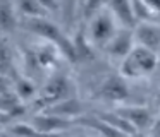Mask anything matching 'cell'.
Listing matches in <instances>:
<instances>
[{"label":"cell","instance_id":"6da1fadb","mask_svg":"<svg viewBox=\"0 0 160 137\" xmlns=\"http://www.w3.org/2000/svg\"><path fill=\"white\" fill-rule=\"evenodd\" d=\"M24 24L28 31H31L38 38L45 40L47 43H52L59 50V53H62L69 62L76 64V53H74L72 41L55 22L48 21L47 17H28Z\"/></svg>","mask_w":160,"mask_h":137},{"label":"cell","instance_id":"7a4b0ae2","mask_svg":"<svg viewBox=\"0 0 160 137\" xmlns=\"http://www.w3.org/2000/svg\"><path fill=\"white\" fill-rule=\"evenodd\" d=\"M158 64V53L145 46L134 45L128 55L121 60L119 75L124 79H143L155 72Z\"/></svg>","mask_w":160,"mask_h":137},{"label":"cell","instance_id":"3957f363","mask_svg":"<svg viewBox=\"0 0 160 137\" xmlns=\"http://www.w3.org/2000/svg\"><path fill=\"white\" fill-rule=\"evenodd\" d=\"M115 31H117V21L105 9V10H97L91 16V22L86 36L90 40V43L97 45V46H105L107 41L114 36Z\"/></svg>","mask_w":160,"mask_h":137},{"label":"cell","instance_id":"277c9868","mask_svg":"<svg viewBox=\"0 0 160 137\" xmlns=\"http://www.w3.org/2000/svg\"><path fill=\"white\" fill-rule=\"evenodd\" d=\"M69 96H72V84H71L69 77L64 74H55L53 77L48 79L42 92L36 96L35 105L40 110H43L52 103H57L64 98H69Z\"/></svg>","mask_w":160,"mask_h":137},{"label":"cell","instance_id":"5b68a950","mask_svg":"<svg viewBox=\"0 0 160 137\" xmlns=\"http://www.w3.org/2000/svg\"><path fill=\"white\" fill-rule=\"evenodd\" d=\"M129 87L126 84L124 77L121 75H108L100 82V86L95 91V98L108 103H124L129 99Z\"/></svg>","mask_w":160,"mask_h":137},{"label":"cell","instance_id":"8992f818","mask_svg":"<svg viewBox=\"0 0 160 137\" xmlns=\"http://www.w3.org/2000/svg\"><path fill=\"white\" fill-rule=\"evenodd\" d=\"M134 45L145 46L158 53L160 50V26L158 21H138L132 26Z\"/></svg>","mask_w":160,"mask_h":137},{"label":"cell","instance_id":"52a82bcc","mask_svg":"<svg viewBox=\"0 0 160 137\" xmlns=\"http://www.w3.org/2000/svg\"><path fill=\"white\" fill-rule=\"evenodd\" d=\"M115 113L128 120L136 132H148V129L157 120L148 106H117Z\"/></svg>","mask_w":160,"mask_h":137},{"label":"cell","instance_id":"ba28073f","mask_svg":"<svg viewBox=\"0 0 160 137\" xmlns=\"http://www.w3.org/2000/svg\"><path fill=\"white\" fill-rule=\"evenodd\" d=\"M134 46V38H132V27H126L121 26L117 27V31L114 33V36L107 41L105 45V50L110 55L112 58H117L122 60L126 55L131 51V48Z\"/></svg>","mask_w":160,"mask_h":137},{"label":"cell","instance_id":"9c48e42d","mask_svg":"<svg viewBox=\"0 0 160 137\" xmlns=\"http://www.w3.org/2000/svg\"><path fill=\"white\" fill-rule=\"evenodd\" d=\"M31 125L38 130L40 134H47V135H57V132L60 130H66L72 125V120L62 118V116L57 115H50V113L40 111L35 115Z\"/></svg>","mask_w":160,"mask_h":137},{"label":"cell","instance_id":"30bf717a","mask_svg":"<svg viewBox=\"0 0 160 137\" xmlns=\"http://www.w3.org/2000/svg\"><path fill=\"white\" fill-rule=\"evenodd\" d=\"M42 111L50 113V115H57V116H62V118L67 120H74L83 113V106H81L79 99L74 98V96H69V98H64L57 103H52L48 105L47 108H43Z\"/></svg>","mask_w":160,"mask_h":137},{"label":"cell","instance_id":"8fae6325","mask_svg":"<svg viewBox=\"0 0 160 137\" xmlns=\"http://www.w3.org/2000/svg\"><path fill=\"white\" fill-rule=\"evenodd\" d=\"M103 5L115 17V21L121 22V26H126V27L134 26V17H132V12H131L129 0H103Z\"/></svg>","mask_w":160,"mask_h":137},{"label":"cell","instance_id":"7c38bea8","mask_svg":"<svg viewBox=\"0 0 160 137\" xmlns=\"http://www.w3.org/2000/svg\"><path fill=\"white\" fill-rule=\"evenodd\" d=\"M31 57L40 68H52L57 62V57H59V50L52 43H45L36 48L31 53Z\"/></svg>","mask_w":160,"mask_h":137},{"label":"cell","instance_id":"4fadbf2b","mask_svg":"<svg viewBox=\"0 0 160 137\" xmlns=\"http://www.w3.org/2000/svg\"><path fill=\"white\" fill-rule=\"evenodd\" d=\"M18 26V14L11 0H0V33H12Z\"/></svg>","mask_w":160,"mask_h":137},{"label":"cell","instance_id":"5bb4252c","mask_svg":"<svg viewBox=\"0 0 160 137\" xmlns=\"http://www.w3.org/2000/svg\"><path fill=\"white\" fill-rule=\"evenodd\" d=\"M78 122H79L81 125H84V127L93 129L95 132L100 134L102 137H128V135H124L122 132H119L117 129H114L112 125H108L107 122H103L102 118H98L97 115L88 116V118H79Z\"/></svg>","mask_w":160,"mask_h":137},{"label":"cell","instance_id":"9a60e30c","mask_svg":"<svg viewBox=\"0 0 160 137\" xmlns=\"http://www.w3.org/2000/svg\"><path fill=\"white\" fill-rule=\"evenodd\" d=\"M19 103H22V101L18 98L14 89L9 86V81L0 75V113H7L9 110L18 106Z\"/></svg>","mask_w":160,"mask_h":137},{"label":"cell","instance_id":"2e32d148","mask_svg":"<svg viewBox=\"0 0 160 137\" xmlns=\"http://www.w3.org/2000/svg\"><path fill=\"white\" fill-rule=\"evenodd\" d=\"M72 46H74V53H76V62H84V60H91L93 58V51H91V43L88 40L84 29H79L76 33V36L72 38Z\"/></svg>","mask_w":160,"mask_h":137},{"label":"cell","instance_id":"e0dca14e","mask_svg":"<svg viewBox=\"0 0 160 137\" xmlns=\"http://www.w3.org/2000/svg\"><path fill=\"white\" fill-rule=\"evenodd\" d=\"M98 118H102L103 122H107L108 125H112L114 129H117L119 132H122L124 135H128V137H134L136 134V130H134V127L131 125V123L128 122V120H124L121 115H117L115 111H108V113H98Z\"/></svg>","mask_w":160,"mask_h":137},{"label":"cell","instance_id":"ac0fdd59","mask_svg":"<svg viewBox=\"0 0 160 137\" xmlns=\"http://www.w3.org/2000/svg\"><path fill=\"white\" fill-rule=\"evenodd\" d=\"M14 92L18 94V98L21 99V101L22 99H31V98H35V94H36V87H35V84H33V81H29V79H26V77H19L14 84Z\"/></svg>","mask_w":160,"mask_h":137},{"label":"cell","instance_id":"d6986e66","mask_svg":"<svg viewBox=\"0 0 160 137\" xmlns=\"http://www.w3.org/2000/svg\"><path fill=\"white\" fill-rule=\"evenodd\" d=\"M18 7L21 10V14H24L26 17H45L47 12L38 5L36 0H18Z\"/></svg>","mask_w":160,"mask_h":137},{"label":"cell","instance_id":"ffe728a7","mask_svg":"<svg viewBox=\"0 0 160 137\" xmlns=\"http://www.w3.org/2000/svg\"><path fill=\"white\" fill-rule=\"evenodd\" d=\"M103 5V0H84V16L91 17L97 10L102 9Z\"/></svg>","mask_w":160,"mask_h":137},{"label":"cell","instance_id":"44dd1931","mask_svg":"<svg viewBox=\"0 0 160 137\" xmlns=\"http://www.w3.org/2000/svg\"><path fill=\"white\" fill-rule=\"evenodd\" d=\"M36 2L45 12H57L59 10V2L57 0H36Z\"/></svg>","mask_w":160,"mask_h":137},{"label":"cell","instance_id":"7402d4cb","mask_svg":"<svg viewBox=\"0 0 160 137\" xmlns=\"http://www.w3.org/2000/svg\"><path fill=\"white\" fill-rule=\"evenodd\" d=\"M143 3H145L146 7H150V9L153 10V12L158 14V7H160V0H141Z\"/></svg>","mask_w":160,"mask_h":137},{"label":"cell","instance_id":"603a6c76","mask_svg":"<svg viewBox=\"0 0 160 137\" xmlns=\"http://www.w3.org/2000/svg\"><path fill=\"white\" fill-rule=\"evenodd\" d=\"M5 62H9V51L5 45L0 43V64H5Z\"/></svg>","mask_w":160,"mask_h":137},{"label":"cell","instance_id":"cb8c5ba5","mask_svg":"<svg viewBox=\"0 0 160 137\" xmlns=\"http://www.w3.org/2000/svg\"><path fill=\"white\" fill-rule=\"evenodd\" d=\"M0 137H12L11 132H0Z\"/></svg>","mask_w":160,"mask_h":137},{"label":"cell","instance_id":"d4e9b609","mask_svg":"<svg viewBox=\"0 0 160 137\" xmlns=\"http://www.w3.org/2000/svg\"><path fill=\"white\" fill-rule=\"evenodd\" d=\"M0 123H2V116H0Z\"/></svg>","mask_w":160,"mask_h":137},{"label":"cell","instance_id":"484cf974","mask_svg":"<svg viewBox=\"0 0 160 137\" xmlns=\"http://www.w3.org/2000/svg\"><path fill=\"white\" fill-rule=\"evenodd\" d=\"M146 137H150V135H146Z\"/></svg>","mask_w":160,"mask_h":137}]
</instances>
